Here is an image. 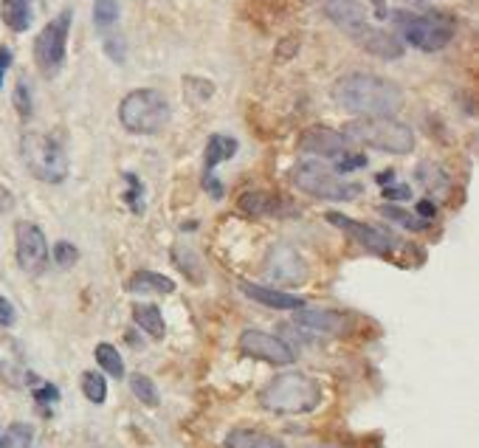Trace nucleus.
<instances>
[{"mask_svg": "<svg viewBox=\"0 0 479 448\" xmlns=\"http://www.w3.org/2000/svg\"><path fill=\"white\" fill-rule=\"evenodd\" d=\"M240 291L248 299H254L262 308H274V310H302L305 299H299L293 293L277 291V288H265V285H254V282H240Z\"/></svg>", "mask_w": 479, "mask_h": 448, "instance_id": "nucleus-18", "label": "nucleus"}, {"mask_svg": "<svg viewBox=\"0 0 479 448\" xmlns=\"http://www.w3.org/2000/svg\"><path fill=\"white\" fill-rule=\"evenodd\" d=\"M0 20L11 32H26L32 26V0H0Z\"/></svg>", "mask_w": 479, "mask_h": 448, "instance_id": "nucleus-20", "label": "nucleus"}, {"mask_svg": "<svg viewBox=\"0 0 479 448\" xmlns=\"http://www.w3.org/2000/svg\"><path fill=\"white\" fill-rule=\"evenodd\" d=\"M82 395L91 400V403H104L108 398V383L99 376V372H82Z\"/></svg>", "mask_w": 479, "mask_h": 448, "instance_id": "nucleus-28", "label": "nucleus"}, {"mask_svg": "<svg viewBox=\"0 0 479 448\" xmlns=\"http://www.w3.org/2000/svg\"><path fill=\"white\" fill-rule=\"evenodd\" d=\"M14 251H18V265L28 277H37L49 265V240L37 223L20 220L14 226Z\"/></svg>", "mask_w": 479, "mask_h": 448, "instance_id": "nucleus-10", "label": "nucleus"}, {"mask_svg": "<svg viewBox=\"0 0 479 448\" xmlns=\"http://www.w3.org/2000/svg\"><path fill=\"white\" fill-rule=\"evenodd\" d=\"M71 20L73 11L63 9L54 20L42 26V32L34 40V63L42 77H57L59 68L65 65V51H68V34H71Z\"/></svg>", "mask_w": 479, "mask_h": 448, "instance_id": "nucleus-9", "label": "nucleus"}, {"mask_svg": "<svg viewBox=\"0 0 479 448\" xmlns=\"http://www.w3.org/2000/svg\"><path fill=\"white\" fill-rule=\"evenodd\" d=\"M265 274L274 282H282V285H305L308 265L302 260V254L293 251L291 246H277L271 254H268Z\"/></svg>", "mask_w": 479, "mask_h": 448, "instance_id": "nucleus-14", "label": "nucleus"}, {"mask_svg": "<svg viewBox=\"0 0 479 448\" xmlns=\"http://www.w3.org/2000/svg\"><path fill=\"white\" fill-rule=\"evenodd\" d=\"M333 102L358 118L395 116L403 108V91L376 73H347L333 85Z\"/></svg>", "mask_w": 479, "mask_h": 448, "instance_id": "nucleus-1", "label": "nucleus"}, {"mask_svg": "<svg viewBox=\"0 0 479 448\" xmlns=\"http://www.w3.org/2000/svg\"><path fill=\"white\" fill-rule=\"evenodd\" d=\"M240 353L257 358V361L274 364V367H288L296 358V353L279 336L262 333V330H246L240 336Z\"/></svg>", "mask_w": 479, "mask_h": 448, "instance_id": "nucleus-11", "label": "nucleus"}, {"mask_svg": "<svg viewBox=\"0 0 479 448\" xmlns=\"http://www.w3.org/2000/svg\"><path fill=\"white\" fill-rule=\"evenodd\" d=\"M116 23H118V4L116 0H96L94 4V26L102 34H108Z\"/></svg>", "mask_w": 479, "mask_h": 448, "instance_id": "nucleus-26", "label": "nucleus"}, {"mask_svg": "<svg viewBox=\"0 0 479 448\" xmlns=\"http://www.w3.org/2000/svg\"><path fill=\"white\" fill-rule=\"evenodd\" d=\"M77 260H80V248H77V246H71L68 240H59V243L54 246V262H57L59 268H71Z\"/></svg>", "mask_w": 479, "mask_h": 448, "instance_id": "nucleus-32", "label": "nucleus"}, {"mask_svg": "<svg viewBox=\"0 0 479 448\" xmlns=\"http://www.w3.org/2000/svg\"><path fill=\"white\" fill-rule=\"evenodd\" d=\"M127 291H133V293H172L175 282L163 274H156V271H139V274L130 277Z\"/></svg>", "mask_w": 479, "mask_h": 448, "instance_id": "nucleus-22", "label": "nucleus"}, {"mask_svg": "<svg viewBox=\"0 0 479 448\" xmlns=\"http://www.w3.org/2000/svg\"><path fill=\"white\" fill-rule=\"evenodd\" d=\"M384 198H386V201H409L412 192H409V186H386V189H384Z\"/></svg>", "mask_w": 479, "mask_h": 448, "instance_id": "nucleus-35", "label": "nucleus"}, {"mask_svg": "<svg viewBox=\"0 0 479 448\" xmlns=\"http://www.w3.org/2000/svg\"><path fill=\"white\" fill-rule=\"evenodd\" d=\"M0 448H34V429L28 423H11L0 435Z\"/></svg>", "mask_w": 479, "mask_h": 448, "instance_id": "nucleus-25", "label": "nucleus"}, {"mask_svg": "<svg viewBox=\"0 0 479 448\" xmlns=\"http://www.w3.org/2000/svg\"><path fill=\"white\" fill-rule=\"evenodd\" d=\"M9 324H14V308L9 299L0 296V327H9Z\"/></svg>", "mask_w": 479, "mask_h": 448, "instance_id": "nucleus-36", "label": "nucleus"}, {"mask_svg": "<svg viewBox=\"0 0 479 448\" xmlns=\"http://www.w3.org/2000/svg\"><path fill=\"white\" fill-rule=\"evenodd\" d=\"M293 327L302 330L305 336H338L347 327V319L336 310H296L293 316Z\"/></svg>", "mask_w": 479, "mask_h": 448, "instance_id": "nucleus-17", "label": "nucleus"}, {"mask_svg": "<svg viewBox=\"0 0 479 448\" xmlns=\"http://www.w3.org/2000/svg\"><path fill=\"white\" fill-rule=\"evenodd\" d=\"M14 206V198H11V192L6 186H0V212H9V209Z\"/></svg>", "mask_w": 479, "mask_h": 448, "instance_id": "nucleus-40", "label": "nucleus"}, {"mask_svg": "<svg viewBox=\"0 0 479 448\" xmlns=\"http://www.w3.org/2000/svg\"><path fill=\"white\" fill-rule=\"evenodd\" d=\"M344 136L355 144H364L372 149L392 156H409L414 149V133L409 125L398 122L392 116H372V118H355L344 127Z\"/></svg>", "mask_w": 479, "mask_h": 448, "instance_id": "nucleus-4", "label": "nucleus"}, {"mask_svg": "<svg viewBox=\"0 0 479 448\" xmlns=\"http://www.w3.org/2000/svg\"><path fill=\"white\" fill-rule=\"evenodd\" d=\"M133 322H136L144 333H149L153 338H163L167 327H163V316L156 305H136L133 308Z\"/></svg>", "mask_w": 479, "mask_h": 448, "instance_id": "nucleus-23", "label": "nucleus"}, {"mask_svg": "<svg viewBox=\"0 0 479 448\" xmlns=\"http://www.w3.org/2000/svg\"><path fill=\"white\" fill-rule=\"evenodd\" d=\"M0 381L11 390H23L34 381V376L28 372V364H26V353L20 347L18 338L11 336H4L0 338Z\"/></svg>", "mask_w": 479, "mask_h": 448, "instance_id": "nucleus-15", "label": "nucleus"}, {"mask_svg": "<svg viewBox=\"0 0 479 448\" xmlns=\"http://www.w3.org/2000/svg\"><path fill=\"white\" fill-rule=\"evenodd\" d=\"M350 139L344 133L336 130H327V127H313L308 130L302 139H299V149L302 153H313V156H322V158H341L350 153Z\"/></svg>", "mask_w": 479, "mask_h": 448, "instance_id": "nucleus-16", "label": "nucleus"}, {"mask_svg": "<svg viewBox=\"0 0 479 448\" xmlns=\"http://www.w3.org/2000/svg\"><path fill=\"white\" fill-rule=\"evenodd\" d=\"M417 217L431 223V217H434V203H431V201H421V203H417Z\"/></svg>", "mask_w": 479, "mask_h": 448, "instance_id": "nucleus-39", "label": "nucleus"}, {"mask_svg": "<svg viewBox=\"0 0 479 448\" xmlns=\"http://www.w3.org/2000/svg\"><path fill=\"white\" fill-rule=\"evenodd\" d=\"M240 209H243L246 215H288L291 206L271 195V192H246L243 198H240Z\"/></svg>", "mask_w": 479, "mask_h": 448, "instance_id": "nucleus-19", "label": "nucleus"}, {"mask_svg": "<svg viewBox=\"0 0 479 448\" xmlns=\"http://www.w3.org/2000/svg\"><path fill=\"white\" fill-rule=\"evenodd\" d=\"M322 403V386L305 372H282L260 392V406L274 414H308Z\"/></svg>", "mask_w": 479, "mask_h": 448, "instance_id": "nucleus-3", "label": "nucleus"}, {"mask_svg": "<svg viewBox=\"0 0 479 448\" xmlns=\"http://www.w3.org/2000/svg\"><path fill=\"white\" fill-rule=\"evenodd\" d=\"M9 65H11V51L6 46H0V87H4V77H6Z\"/></svg>", "mask_w": 479, "mask_h": 448, "instance_id": "nucleus-38", "label": "nucleus"}, {"mask_svg": "<svg viewBox=\"0 0 479 448\" xmlns=\"http://www.w3.org/2000/svg\"><path fill=\"white\" fill-rule=\"evenodd\" d=\"M226 448H285V443L254 429H234L226 435Z\"/></svg>", "mask_w": 479, "mask_h": 448, "instance_id": "nucleus-21", "label": "nucleus"}, {"mask_svg": "<svg viewBox=\"0 0 479 448\" xmlns=\"http://www.w3.org/2000/svg\"><path fill=\"white\" fill-rule=\"evenodd\" d=\"M34 398L40 400V403H54L57 398H59V392H57V386H51V383H46V386H40V390H34Z\"/></svg>", "mask_w": 479, "mask_h": 448, "instance_id": "nucleus-37", "label": "nucleus"}, {"mask_svg": "<svg viewBox=\"0 0 479 448\" xmlns=\"http://www.w3.org/2000/svg\"><path fill=\"white\" fill-rule=\"evenodd\" d=\"M184 254H186V260L175 251V257H178L175 262H178V268H181V271H186L194 282H201V268H198V260H194V254H192L189 248H184Z\"/></svg>", "mask_w": 479, "mask_h": 448, "instance_id": "nucleus-34", "label": "nucleus"}, {"mask_svg": "<svg viewBox=\"0 0 479 448\" xmlns=\"http://www.w3.org/2000/svg\"><path fill=\"white\" fill-rule=\"evenodd\" d=\"M327 220H331L336 229L347 232L353 240L361 246L364 251H369V254L386 257V254H392V248H395L392 237H389L386 232H381V229H376V226H367V223H358V220L344 217V215H338V212H331V215H327Z\"/></svg>", "mask_w": 479, "mask_h": 448, "instance_id": "nucleus-12", "label": "nucleus"}, {"mask_svg": "<svg viewBox=\"0 0 479 448\" xmlns=\"http://www.w3.org/2000/svg\"><path fill=\"white\" fill-rule=\"evenodd\" d=\"M322 14L336 28H341L358 49L378 59H398L403 57V42L392 34H386L384 28L372 26L367 18V9L358 0H319Z\"/></svg>", "mask_w": 479, "mask_h": 448, "instance_id": "nucleus-2", "label": "nucleus"}, {"mask_svg": "<svg viewBox=\"0 0 479 448\" xmlns=\"http://www.w3.org/2000/svg\"><path fill=\"white\" fill-rule=\"evenodd\" d=\"M170 102L161 91L153 87H141V91H133L118 104V122L133 136H156L163 127L170 125Z\"/></svg>", "mask_w": 479, "mask_h": 448, "instance_id": "nucleus-5", "label": "nucleus"}, {"mask_svg": "<svg viewBox=\"0 0 479 448\" xmlns=\"http://www.w3.org/2000/svg\"><path fill=\"white\" fill-rule=\"evenodd\" d=\"M291 181L296 184V189H302L319 201L347 203L361 195V186L344 181L341 175H336L331 167H324L322 161H299L291 172Z\"/></svg>", "mask_w": 479, "mask_h": 448, "instance_id": "nucleus-7", "label": "nucleus"}, {"mask_svg": "<svg viewBox=\"0 0 479 448\" xmlns=\"http://www.w3.org/2000/svg\"><path fill=\"white\" fill-rule=\"evenodd\" d=\"M96 364L108 372L110 378H125V361L122 355H118V350L113 345H108V341H102V345H96Z\"/></svg>", "mask_w": 479, "mask_h": 448, "instance_id": "nucleus-24", "label": "nucleus"}, {"mask_svg": "<svg viewBox=\"0 0 479 448\" xmlns=\"http://www.w3.org/2000/svg\"><path fill=\"white\" fill-rule=\"evenodd\" d=\"M14 110L20 113V118L32 116V87H28L26 80H20L18 85H14Z\"/></svg>", "mask_w": 479, "mask_h": 448, "instance_id": "nucleus-31", "label": "nucleus"}, {"mask_svg": "<svg viewBox=\"0 0 479 448\" xmlns=\"http://www.w3.org/2000/svg\"><path fill=\"white\" fill-rule=\"evenodd\" d=\"M376 181L384 184V186H386V184H392V181H395V172H392V170H389V172H381V175L376 178Z\"/></svg>", "mask_w": 479, "mask_h": 448, "instance_id": "nucleus-41", "label": "nucleus"}, {"mask_svg": "<svg viewBox=\"0 0 479 448\" xmlns=\"http://www.w3.org/2000/svg\"><path fill=\"white\" fill-rule=\"evenodd\" d=\"M237 139L223 136V133H215L206 141V153H203V186L212 198H223V184L215 178V170L223 161H229L237 156Z\"/></svg>", "mask_w": 479, "mask_h": 448, "instance_id": "nucleus-13", "label": "nucleus"}, {"mask_svg": "<svg viewBox=\"0 0 479 448\" xmlns=\"http://www.w3.org/2000/svg\"><path fill=\"white\" fill-rule=\"evenodd\" d=\"M125 184H127V192H125V201L130 206V212L141 215L144 212V186L141 181L133 172H125Z\"/></svg>", "mask_w": 479, "mask_h": 448, "instance_id": "nucleus-30", "label": "nucleus"}, {"mask_svg": "<svg viewBox=\"0 0 479 448\" xmlns=\"http://www.w3.org/2000/svg\"><path fill=\"white\" fill-rule=\"evenodd\" d=\"M381 215H384L386 220L398 223V226L409 229V232H423V229H429L426 220L414 217V215H409V212H403V209H398V206H381Z\"/></svg>", "mask_w": 479, "mask_h": 448, "instance_id": "nucleus-27", "label": "nucleus"}, {"mask_svg": "<svg viewBox=\"0 0 479 448\" xmlns=\"http://www.w3.org/2000/svg\"><path fill=\"white\" fill-rule=\"evenodd\" d=\"M361 167H367V156H361V153H347V156H341L338 161H336V175H341V172H353V170H361Z\"/></svg>", "mask_w": 479, "mask_h": 448, "instance_id": "nucleus-33", "label": "nucleus"}, {"mask_svg": "<svg viewBox=\"0 0 479 448\" xmlns=\"http://www.w3.org/2000/svg\"><path fill=\"white\" fill-rule=\"evenodd\" d=\"M395 23L400 28V37L417 51H443L454 40V20H448L445 14L398 11Z\"/></svg>", "mask_w": 479, "mask_h": 448, "instance_id": "nucleus-8", "label": "nucleus"}, {"mask_svg": "<svg viewBox=\"0 0 479 448\" xmlns=\"http://www.w3.org/2000/svg\"><path fill=\"white\" fill-rule=\"evenodd\" d=\"M20 158L26 170L42 184H63L68 178V153L54 136L46 133H23Z\"/></svg>", "mask_w": 479, "mask_h": 448, "instance_id": "nucleus-6", "label": "nucleus"}, {"mask_svg": "<svg viewBox=\"0 0 479 448\" xmlns=\"http://www.w3.org/2000/svg\"><path fill=\"white\" fill-rule=\"evenodd\" d=\"M42 4H49V0H42Z\"/></svg>", "mask_w": 479, "mask_h": 448, "instance_id": "nucleus-42", "label": "nucleus"}, {"mask_svg": "<svg viewBox=\"0 0 479 448\" xmlns=\"http://www.w3.org/2000/svg\"><path fill=\"white\" fill-rule=\"evenodd\" d=\"M130 390L144 403V406H158V390L147 376H133L130 378Z\"/></svg>", "mask_w": 479, "mask_h": 448, "instance_id": "nucleus-29", "label": "nucleus"}]
</instances>
